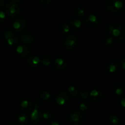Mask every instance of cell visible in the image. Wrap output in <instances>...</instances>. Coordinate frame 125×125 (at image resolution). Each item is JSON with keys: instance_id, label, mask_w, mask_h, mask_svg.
Here are the masks:
<instances>
[{"instance_id": "cell-1", "label": "cell", "mask_w": 125, "mask_h": 125, "mask_svg": "<svg viewBox=\"0 0 125 125\" xmlns=\"http://www.w3.org/2000/svg\"><path fill=\"white\" fill-rule=\"evenodd\" d=\"M33 107H34V109L31 113L30 120L32 124L37 125L41 122L42 120L43 119L42 112L40 110V101L38 100H34L33 102Z\"/></svg>"}, {"instance_id": "cell-2", "label": "cell", "mask_w": 125, "mask_h": 125, "mask_svg": "<svg viewBox=\"0 0 125 125\" xmlns=\"http://www.w3.org/2000/svg\"><path fill=\"white\" fill-rule=\"evenodd\" d=\"M4 12L9 17L15 18L18 17L21 12V9L19 4L13 1L7 2L4 7Z\"/></svg>"}, {"instance_id": "cell-3", "label": "cell", "mask_w": 125, "mask_h": 125, "mask_svg": "<svg viewBox=\"0 0 125 125\" xmlns=\"http://www.w3.org/2000/svg\"><path fill=\"white\" fill-rule=\"evenodd\" d=\"M107 30L111 33L112 37L118 41H122L125 38V28L122 25L114 26L109 25L107 27Z\"/></svg>"}, {"instance_id": "cell-4", "label": "cell", "mask_w": 125, "mask_h": 125, "mask_svg": "<svg viewBox=\"0 0 125 125\" xmlns=\"http://www.w3.org/2000/svg\"><path fill=\"white\" fill-rule=\"evenodd\" d=\"M106 6L111 12L119 13L123 11L124 4L121 0H107Z\"/></svg>"}, {"instance_id": "cell-5", "label": "cell", "mask_w": 125, "mask_h": 125, "mask_svg": "<svg viewBox=\"0 0 125 125\" xmlns=\"http://www.w3.org/2000/svg\"><path fill=\"white\" fill-rule=\"evenodd\" d=\"M78 44V38L73 34H68L65 39L64 45L66 49L68 50L74 49Z\"/></svg>"}, {"instance_id": "cell-6", "label": "cell", "mask_w": 125, "mask_h": 125, "mask_svg": "<svg viewBox=\"0 0 125 125\" xmlns=\"http://www.w3.org/2000/svg\"><path fill=\"white\" fill-rule=\"evenodd\" d=\"M69 121L72 125H82L84 121V116L80 112L74 111L70 115Z\"/></svg>"}, {"instance_id": "cell-7", "label": "cell", "mask_w": 125, "mask_h": 125, "mask_svg": "<svg viewBox=\"0 0 125 125\" xmlns=\"http://www.w3.org/2000/svg\"><path fill=\"white\" fill-rule=\"evenodd\" d=\"M84 22L85 25L89 28H94L100 25V19L95 14H89L85 17Z\"/></svg>"}, {"instance_id": "cell-8", "label": "cell", "mask_w": 125, "mask_h": 125, "mask_svg": "<svg viewBox=\"0 0 125 125\" xmlns=\"http://www.w3.org/2000/svg\"><path fill=\"white\" fill-rule=\"evenodd\" d=\"M28 26V22L24 18H17L12 24L13 29L17 32H22L24 31Z\"/></svg>"}, {"instance_id": "cell-9", "label": "cell", "mask_w": 125, "mask_h": 125, "mask_svg": "<svg viewBox=\"0 0 125 125\" xmlns=\"http://www.w3.org/2000/svg\"><path fill=\"white\" fill-rule=\"evenodd\" d=\"M55 100H56L57 105H60V106L64 105L66 104H67L68 100H69V95L67 92L64 91H61L57 93V95L56 96Z\"/></svg>"}, {"instance_id": "cell-10", "label": "cell", "mask_w": 125, "mask_h": 125, "mask_svg": "<svg viewBox=\"0 0 125 125\" xmlns=\"http://www.w3.org/2000/svg\"><path fill=\"white\" fill-rule=\"evenodd\" d=\"M27 64L29 65L30 67L32 68H37L40 66L41 64L40 58L35 55H31L29 56L26 60Z\"/></svg>"}, {"instance_id": "cell-11", "label": "cell", "mask_w": 125, "mask_h": 125, "mask_svg": "<svg viewBox=\"0 0 125 125\" xmlns=\"http://www.w3.org/2000/svg\"><path fill=\"white\" fill-rule=\"evenodd\" d=\"M16 52L21 57H27L29 54V49L24 44H18L16 47Z\"/></svg>"}, {"instance_id": "cell-12", "label": "cell", "mask_w": 125, "mask_h": 125, "mask_svg": "<svg viewBox=\"0 0 125 125\" xmlns=\"http://www.w3.org/2000/svg\"><path fill=\"white\" fill-rule=\"evenodd\" d=\"M89 98L94 102H100L103 99V94L100 91L94 89L89 93Z\"/></svg>"}, {"instance_id": "cell-13", "label": "cell", "mask_w": 125, "mask_h": 125, "mask_svg": "<svg viewBox=\"0 0 125 125\" xmlns=\"http://www.w3.org/2000/svg\"><path fill=\"white\" fill-rule=\"evenodd\" d=\"M21 40L24 45H32L34 42V36L30 33H25L21 36Z\"/></svg>"}, {"instance_id": "cell-14", "label": "cell", "mask_w": 125, "mask_h": 125, "mask_svg": "<svg viewBox=\"0 0 125 125\" xmlns=\"http://www.w3.org/2000/svg\"><path fill=\"white\" fill-rule=\"evenodd\" d=\"M55 68L59 70H63L67 67V64L66 61L61 58H57L53 62Z\"/></svg>"}, {"instance_id": "cell-15", "label": "cell", "mask_w": 125, "mask_h": 125, "mask_svg": "<svg viewBox=\"0 0 125 125\" xmlns=\"http://www.w3.org/2000/svg\"><path fill=\"white\" fill-rule=\"evenodd\" d=\"M21 109L23 111L30 112L33 108V103L28 100H24L20 104Z\"/></svg>"}, {"instance_id": "cell-16", "label": "cell", "mask_w": 125, "mask_h": 125, "mask_svg": "<svg viewBox=\"0 0 125 125\" xmlns=\"http://www.w3.org/2000/svg\"><path fill=\"white\" fill-rule=\"evenodd\" d=\"M69 25L70 28L74 29H80L82 26V22L79 18H72L69 22Z\"/></svg>"}, {"instance_id": "cell-17", "label": "cell", "mask_w": 125, "mask_h": 125, "mask_svg": "<svg viewBox=\"0 0 125 125\" xmlns=\"http://www.w3.org/2000/svg\"><path fill=\"white\" fill-rule=\"evenodd\" d=\"M17 120H18L19 124H20L21 125H27L29 121V116L24 113H21L20 114L18 115Z\"/></svg>"}, {"instance_id": "cell-18", "label": "cell", "mask_w": 125, "mask_h": 125, "mask_svg": "<svg viewBox=\"0 0 125 125\" xmlns=\"http://www.w3.org/2000/svg\"><path fill=\"white\" fill-rule=\"evenodd\" d=\"M114 89V91L115 93V94L118 96H122L125 92L124 87L120 83H118L115 85Z\"/></svg>"}, {"instance_id": "cell-19", "label": "cell", "mask_w": 125, "mask_h": 125, "mask_svg": "<svg viewBox=\"0 0 125 125\" xmlns=\"http://www.w3.org/2000/svg\"><path fill=\"white\" fill-rule=\"evenodd\" d=\"M6 40H7V45L12 48L15 47H17L19 44V39L15 36Z\"/></svg>"}, {"instance_id": "cell-20", "label": "cell", "mask_w": 125, "mask_h": 125, "mask_svg": "<svg viewBox=\"0 0 125 125\" xmlns=\"http://www.w3.org/2000/svg\"><path fill=\"white\" fill-rule=\"evenodd\" d=\"M118 69V64H117V62H110L109 64L107 66V69L108 71L111 74H114L115 72H116L117 71Z\"/></svg>"}, {"instance_id": "cell-21", "label": "cell", "mask_w": 125, "mask_h": 125, "mask_svg": "<svg viewBox=\"0 0 125 125\" xmlns=\"http://www.w3.org/2000/svg\"><path fill=\"white\" fill-rule=\"evenodd\" d=\"M70 28L69 25L67 24V23H63L60 26V31L62 34L67 35L70 32Z\"/></svg>"}, {"instance_id": "cell-22", "label": "cell", "mask_w": 125, "mask_h": 125, "mask_svg": "<svg viewBox=\"0 0 125 125\" xmlns=\"http://www.w3.org/2000/svg\"><path fill=\"white\" fill-rule=\"evenodd\" d=\"M76 13L77 15L79 18H82L84 17L86 13V11L85 9L81 6H79L76 7Z\"/></svg>"}, {"instance_id": "cell-23", "label": "cell", "mask_w": 125, "mask_h": 125, "mask_svg": "<svg viewBox=\"0 0 125 125\" xmlns=\"http://www.w3.org/2000/svg\"><path fill=\"white\" fill-rule=\"evenodd\" d=\"M40 61H41V63L44 66H46V67H48L52 63V60H51V58L50 57H48V56L43 57L42 58L40 59Z\"/></svg>"}, {"instance_id": "cell-24", "label": "cell", "mask_w": 125, "mask_h": 125, "mask_svg": "<svg viewBox=\"0 0 125 125\" xmlns=\"http://www.w3.org/2000/svg\"><path fill=\"white\" fill-rule=\"evenodd\" d=\"M42 118L48 121H51L53 118V115L50 111H45L42 113Z\"/></svg>"}, {"instance_id": "cell-25", "label": "cell", "mask_w": 125, "mask_h": 125, "mask_svg": "<svg viewBox=\"0 0 125 125\" xmlns=\"http://www.w3.org/2000/svg\"><path fill=\"white\" fill-rule=\"evenodd\" d=\"M67 91H68V93H69L71 96H76L78 94V89H77L74 86H69L68 89H67Z\"/></svg>"}, {"instance_id": "cell-26", "label": "cell", "mask_w": 125, "mask_h": 125, "mask_svg": "<svg viewBox=\"0 0 125 125\" xmlns=\"http://www.w3.org/2000/svg\"><path fill=\"white\" fill-rule=\"evenodd\" d=\"M109 121L113 125H119L120 124L119 118L115 115H111L109 116Z\"/></svg>"}, {"instance_id": "cell-27", "label": "cell", "mask_w": 125, "mask_h": 125, "mask_svg": "<svg viewBox=\"0 0 125 125\" xmlns=\"http://www.w3.org/2000/svg\"><path fill=\"white\" fill-rule=\"evenodd\" d=\"M40 97L42 100H47L51 98V94L47 91H43L40 94Z\"/></svg>"}, {"instance_id": "cell-28", "label": "cell", "mask_w": 125, "mask_h": 125, "mask_svg": "<svg viewBox=\"0 0 125 125\" xmlns=\"http://www.w3.org/2000/svg\"><path fill=\"white\" fill-rule=\"evenodd\" d=\"M79 110L81 112H85L88 110L89 107V104L87 102L83 101L79 104Z\"/></svg>"}, {"instance_id": "cell-29", "label": "cell", "mask_w": 125, "mask_h": 125, "mask_svg": "<svg viewBox=\"0 0 125 125\" xmlns=\"http://www.w3.org/2000/svg\"><path fill=\"white\" fill-rule=\"evenodd\" d=\"M105 44L107 46H111V45H113L114 43V39L112 36H107L106 38H105L104 40Z\"/></svg>"}, {"instance_id": "cell-30", "label": "cell", "mask_w": 125, "mask_h": 125, "mask_svg": "<svg viewBox=\"0 0 125 125\" xmlns=\"http://www.w3.org/2000/svg\"><path fill=\"white\" fill-rule=\"evenodd\" d=\"M15 36V34L14 32L10 30H7L3 33V37L6 40H7V39H10V38H12Z\"/></svg>"}, {"instance_id": "cell-31", "label": "cell", "mask_w": 125, "mask_h": 125, "mask_svg": "<svg viewBox=\"0 0 125 125\" xmlns=\"http://www.w3.org/2000/svg\"><path fill=\"white\" fill-rule=\"evenodd\" d=\"M79 97L81 99L85 100V99H87L89 98V94H88L87 92L85 91H82L79 93Z\"/></svg>"}, {"instance_id": "cell-32", "label": "cell", "mask_w": 125, "mask_h": 125, "mask_svg": "<svg viewBox=\"0 0 125 125\" xmlns=\"http://www.w3.org/2000/svg\"><path fill=\"white\" fill-rule=\"evenodd\" d=\"M6 18V13L4 11H0V23H2L5 21Z\"/></svg>"}, {"instance_id": "cell-33", "label": "cell", "mask_w": 125, "mask_h": 125, "mask_svg": "<svg viewBox=\"0 0 125 125\" xmlns=\"http://www.w3.org/2000/svg\"><path fill=\"white\" fill-rule=\"evenodd\" d=\"M120 65L121 67L125 71V57L122 58L121 59L120 61Z\"/></svg>"}, {"instance_id": "cell-34", "label": "cell", "mask_w": 125, "mask_h": 125, "mask_svg": "<svg viewBox=\"0 0 125 125\" xmlns=\"http://www.w3.org/2000/svg\"><path fill=\"white\" fill-rule=\"evenodd\" d=\"M39 1L43 5H48L51 3V0H39Z\"/></svg>"}, {"instance_id": "cell-35", "label": "cell", "mask_w": 125, "mask_h": 125, "mask_svg": "<svg viewBox=\"0 0 125 125\" xmlns=\"http://www.w3.org/2000/svg\"><path fill=\"white\" fill-rule=\"evenodd\" d=\"M120 104L122 107H123L124 109H125V96L123 97L122 99L120 100Z\"/></svg>"}, {"instance_id": "cell-36", "label": "cell", "mask_w": 125, "mask_h": 125, "mask_svg": "<svg viewBox=\"0 0 125 125\" xmlns=\"http://www.w3.org/2000/svg\"><path fill=\"white\" fill-rule=\"evenodd\" d=\"M48 125H60V124L58 122L56 121H50Z\"/></svg>"}, {"instance_id": "cell-37", "label": "cell", "mask_w": 125, "mask_h": 125, "mask_svg": "<svg viewBox=\"0 0 125 125\" xmlns=\"http://www.w3.org/2000/svg\"><path fill=\"white\" fill-rule=\"evenodd\" d=\"M4 5V0H0V9L2 8Z\"/></svg>"}, {"instance_id": "cell-38", "label": "cell", "mask_w": 125, "mask_h": 125, "mask_svg": "<svg viewBox=\"0 0 125 125\" xmlns=\"http://www.w3.org/2000/svg\"><path fill=\"white\" fill-rule=\"evenodd\" d=\"M12 1H14V2H17V3H20V2H21L22 1H23V0H12Z\"/></svg>"}, {"instance_id": "cell-39", "label": "cell", "mask_w": 125, "mask_h": 125, "mask_svg": "<svg viewBox=\"0 0 125 125\" xmlns=\"http://www.w3.org/2000/svg\"><path fill=\"white\" fill-rule=\"evenodd\" d=\"M7 125H17V124H15V123H11V124H9Z\"/></svg>"}]
</instances>
